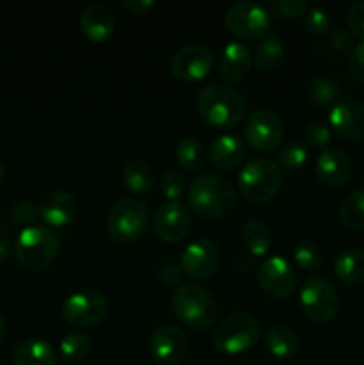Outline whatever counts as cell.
<instances>
[{"label":"cell","mask_w":364,"mask_h":365,"mask_svg":"<svg viewBox=\"0 0 364 365\" xmlns=\"http://www.w3.org/2000/svg\"><path fill=\"white\" fill-rule=\"evenodd\" d=\"M188 202L203 220H221L234 212L238 195L227 178L203 173L198 175L189 185Z\"/></svg>","instance_id":"obj_1"},{"label":"cell","mask_w":364,"mask_h":365,"mask_svg":"<svg viewBox=\"0 0 364 365\" xmlns=\"http://www.w3.org/2000/svg\"><path fill=\"white\" fill-rule=\"evenodd\" d=\"M196 110L203 121L216 128H228L239 123L246 110V100L234 86L211 82L196 96Z\"/></svg>","instance_id":"obj_2"},{"label":"cell","mask_w":364,"mask_h":365,"mask_svg":"<svg viewBox=\"0 0 364 365\" xmlns=\"http://www.w3.org/2000/svg\"><path fill=\"white\" fill-rule=\"evenodd\" d=\"M171 310L178 321L193 330H207L218 317V305L207 289L196 284H182L171 294Z\"/></svg>","instance_id":"obj_3"},{"label":"cell","mask_w":364,"mask_h":365,"mask_svg":"<svg viewBox=\"0 0 364 365\" xmlns=\"http://www.w3.org/2000/svg\"><path fill=\"white\" fill-rule=\"evenodd\" d=\"M61 242L56 232L46 225L24 228L14 245V257L27 271H43L56 260Z\"/></svg>","instance_id":"obj_4"},{"label":"cell","mask_w":364,"mask_h":365,"mask_svg":"<svg viewBox=\"0 0 364 365\" xmlns=\"http://www.w3.org/2000/svg\"><path fill=\"white\" fill-rule=\"evenodd\" d=\"M282 170L268 157H256L241 168L238 175L239 191L253 203L270 202L282 187Z\"/></svg>","instance_id":"obj_5"},{"label":"cell","mask_w":364,"mask_h":365,"mask_svg":"<svg viewBox=\"0 0 364 365\" xmlns=\"http://www.w3.org/2000/svg\"><path fill=\"white\" fill-rule=\"evenodd\" d=\"M150 225V210L141 200L121 198L111 209L107 230L118 245H134L145 235Z\"/></svg>","instance_id":"obj_6"},{"label":"cell","mask_w":364,"mask_h":365,"mask_svg":"<svg viewBox=\"0 0 364 365\" xmlns=\"http://www.w3.org/2000/svg\"><path fill=\"white\" fill-rule=\"evenodd\" d=\"M259 323L246 312H234L225 317L214 331V348L225 355H239L257 342Z\"/></svg>","instance_id":"obj_7"},{"label":"cell","mask_w":364,"mask_h":365,"mask_svg":"<svg viewBox=\"0 0 364 365\" xmlns=\"http://www.w3.org/2000/svg\"><path fill=\"white\" fill-rule=\"evenodd\" d=\"M300 305L309 319L316 323H328L338 314V291L327 278L310 277L300 289Z\"/></svg>","instance_id":"obj_8"},{"label":"cell","mask_w":364,"mask_h":365,"mask_svg":"<svg viewBox=\"0 0 364 365\" xmlns=\"http://www.w3.org/2000/svg\"><path fill=\"white\" fill-rule=\"evenodd\" d=\"M225 24L228 31L243 39L266 38L271 27V18L268 9L257 2L243 0L228 7L225 14Z\"/></svg>","instance_id":"obj_9"},{"label":"cell","mask_w":364,"mask_h":365,"mask_svg":"<svg viewBox=\"0 0 364 365\" xmlns=\"http://www.w3.org/2000/svg\"><path fill=\"white\" fill-rule=\"evenodd\" d=\"M245 141L259 152H271L278 148L284 139V123L282 118L275 110L270 109H257L246 118L245 128Z\"/></svg>","instance_id":"obj_10"},{"label":"cell","mask_w":364,"mask_h":365,"mask_svg":"<svg viewBox=\"0 0 364 365\" xmlns=\"http://www.w3.org/2000/svg\"><path fill=\"white\" fill-rule=\"evenodd\" d=\"M107 312V302L100 292L84 289L68 296L63 303V317L77 328H88L100 323Z\"/></svg>","instance_id":"obj_11"},{"label":"cell","mask_w":364,"mask_h":365,"mask_svg":"<svg viewBox=\"0 0 364 365\" xmlns=\"http://www.w3.org/2000/svg\"><path fill=\"white\" fill-rule=\"evenodd\" d=\"M214 64L213 50L202 43H188L171 57V73L184 82H196L211 73Z\"/></svg>","instance_id":"obj_12"},{"label":"cell","mask_w":364,"mask_h":365,"mask_svg":"<svg viewBox=\"0 0 364 365\" xmlns=\"http://www.w3.org/2000/svg\"><path fill=\"white\" fill-rule=\"evenodd\" d=\"M261 289L270 296L271 299L284 302L293 296L296 289V273L291 264L282 257L275 255L264 260L257 273Z\"/></svg>","instance_id":"obj_13"},{"label":"cell","mask_w":364,"mask_h":365,"mask_svg":"<svg viewBox=\"0 0 364 365\" xmlns=\"http://www.w3.org/2000/svg\"><path fill=\"white\" fill-rule=\"evenodd\" d=\"M220 248L211 239H198L189 242L181 255V269L193 280H207L220 266Z\"/></svg>","instance_id":"obj_14"},{"label":"cell","mask_w":364,"mask_h":365,"mask_svg":"<svg viewBox=\"0 0 364 365\" xmlns=\"http://www.w3.org/2000/svg\"><path fill=\"white\" fill-rule=\"evenodd\" d=\"M191 228V214L181 202H164L153 214V232L164 242L182 241Z\"/></svg>","instance_id":"obj_15"},{"label":"cell","mask_w":364,"mask_h":365,"mask_svg":"<svg viewBox=\"0 0 364 365\" xmlns=\"http://www.w3.org/2000/svg\"><path fill=\"white\" fill-rule=\"evenodd\" d=\"M150 353L161 364L173 365L188 355V335L175 324H163L150 335Z\"/></svg>","instance_id":"obj_16"},{"label":"cell","mask_w":364,"mask_h":365,"mask_svg":"<svg viewBox=\"0 0 364 365\" xmlns=\"http://www.w3.org/2000/svg\"><path fill=\"white\" fill-rule=\"evenodd\" d=\"M328 123L335 134L350 141L364 139V102L346 98L332 106Z\"/></svg>","instance_id":"obj_17"},{"label":"cell","mask_w":364,"mask_h":365,"mask_svg":"<svg viewBox=\"0 0 364 365\" xmlns=\"http://www.w3.org/2000/svg\"><path fill=\"white\" fill-rule=\"evenodd\" d=\"M79 212V202L71 192L54 191L39 203V216L46 227L59 228L71 223Z\"/></svg>","instance_id":"obj_18"},{"label":"cell","mask_w":364,"mask_h":365,"mask_svg":"<svg viewBox=\"0 0 364 365\" xmlns=\"http://www.w3.org/2000/svg\"><path fill=\"white\" fill-rule=\"evenodd\" d=\"M316 175L321 184L328 187H341L352 175V159L343 150H323L316 160Z\"/></svg>","instance_id":"obj_19"},{"label":"cell","mask_w":364,"mask_h":365,"mask_svg":"<svg viewBox=\"0 0 364 365\" xmlns=\"http://www.w3.org/2000/svg\"><path fill=\"white\" fill-rule=\"evenodd\" d=\"M350 91H352V82L345 77L314 75L307 82V98L316 106H335L348 98Z\"/></svg>","instance_id":"obj_20"},{"label":"cell","mask_w":364,"mask_h":365,"mask_svg":"<svg viewBox=\"0 0 364 365\" xmlns=\"http://www.w3.org/2000/svg\"><path fill=\"white\" fill-rule=\"evenodd\" d=\"M114 14L106 4L93 2L82 9L81 29L86 38L93 43H102L111 38L114 32Z\"/></svg>","instance_id":"obj_21"},{"label":"cell","mask_w":364,"mask_h":365,"mask_svg":"<svg viewBox=\"0 0 364 365\" xmlns=\"http://www.w3.org/2000/svg\"><path fill=\"white\" fill-rule=\"evenodd\" d=\"M253 64L252 52L239 41H231L220 56V73L227 82H239L250 73Z\"/></svg>","instance_id":"obj_22"},{"label":"cell","mask_w":364,"mask_h":365,"mask_svg":"<svg viewBox=\"0 0 364 365\" xmlns=\"http://www.w3.org/2000/svg\"><path fill=\"white\" fill-rule=\"evenodd\" d=\"M211 163L223 171H232L239 168L245 159V145L241 139L234 134L218 135L211 145Z\"/></svg>","instance_id":"obj_23"},{"label":"cell","mask_w":364,"mask_h":365,"mask_svg":"<svg viewBox=\"0 0 364 365\" xmlns=\"http://www.w3.org/2000/svg\"><path fill=\"white\" fill-rule=\"evenodd\" d=\"M56 351L45 339H27L13 351L14 365H56Z\"/></svg>","instance_id":"obj_24"},{"label":"cell","mask_w":364,"mask_h":365,"mask_svg":"<svg viewBox=\"0 0 364 365\" xmlns=\"http://www.w3.org/2000/svg\"><path fill=\"white\" fill-rule=\"evenodd\" d=\"M335 274L346 285L364 284V250L352 248L339 253L334 262Z\"/></svg>","instance_id":"obj_25"},{"label":"cell","mask_w":364,"mask_h":365,"mask_svg":"<svg viewBox=\"0 0 364 365\" xmlns=\"http://www.w3.org/2000/svg\"><path fill=\"white\" fill-rule=\"evenodd\" d=\"M266 349L277 359H289L298 351V335L285 324H273L264 335Z\"/></svg>","instance_id":"obj_26"},{"label":"cell","mask_w":364,"mask_h":365,"mask_svg":"<svg viewBox=\"0 0 364 365\" xmlns=\"http://www.w3.org/2000/svg\"><path fill=\"white\" fill-rule=\"evenodd\" d=\"M121 178H123L128 191L136 192V195L150 192L153 187V182H156L153 170L141 159L128 160L123 166V171H121Z\"/></svg>","instance_id":"obj_27"},{"label":"cell","mask_w":364,"mask_h":365,"mask_svg":"<svg viewBox=\"0 0 364 365\" xmlns=\"http://www.w3.org/2000/svg\"><path fill=\"white\" fill-rule=\"evenodd\" d=\"M175 155H177L178 164L188 171H200L206 166L207 159H209V153H207L203 143L198 138H193V135L182 138L178 141L177 148H175Z\"/></svg>","instance_id":"obj_28"},{"label":"cell","mask_w":364,"mask_h":365,"mask_svg":"<svg viewBox=\"0 0 364 365\" xmlns=\"http://www.w3.org/2000/svg\"><path fill=\"white\" fill-rule=\"evenodd\" d=\"M241 242L253 257L266 255L271 246L270 227L259 220L248 221L241 230Z\"/></svg>","instance_id":"obj_29"},{"label":"cell","mask_w":364,"mask_h":365,"mask_svg":"<svg viewBox=\"0 0 364 365\" xmlns=\"http://www.w3.org/2000/svg\"><path fill=\"white\" fill-rule=\"evenodd\" d=\"M284 57V43L277 36H266L261 39L253 52V64L261 71H271L280 64Z\"/></svg>","instance_id":"obj_30"},{"label":"cell","mask_w":364,"mask_h":365,"mask_svg":"<svg viewBox=\"0 0 364 365\" xmlns=\"http://www.w3.org/2000/svg\"><path fill=\"white\" fill-rule=\"evenodd\" d=\"M339 217L352 230H364V187L355 189L343 200Z\"/></svg>","instance_id":"obj_31"},{"label":"cell","mask_w":364,"mask_h":365,"mask_svg":"<svg viewBox=\"0 0 364 365\" xmlns=\"http://www.w3.org/2000/svg\"><path fill=\"white\" fill-rule=\"evenodd\" d=\"M61 355L68 362H79V360L86 359L91 351V339L82 331H74L68 334L66 337L61 341L59 344Z\"/></svg>","instance_id":"obj_32"},{"label":"cell","mask_w":364,"mask_h":365,"mask_svg":"<svg viewBox=\"0 0 364 365\" xmlns=\"http://www.w3.org/2000/svg\"><path fill=\"white\" fill-rule=\"evenodd\" d=\"M307 163V148L300 141H289L278 148L277 164L285 171H298Z\"/></svg>","instance_id":"obj_33"},{"label":"cell","mask_w":364,"mask_h":365,"mask_svg":"<svg viewBox=\"0 0 364 365\" xmlns=\"http://www.w3.org/2000/svg\"><path fill=\"white\" fill-rule=\"evenodd\" d=\"M293 259H295L296 266L302 267V269L305 271H310V273L320 269L321 264H323L321 250L310 241L298 242V245L295 246V250H293Z\"/></svg>","instance_id":"obj_34"},{"label":"cell","mask_w":364,"mask_h":365,"mask_svg":"<svg viewBox=\"0 0 364 365\" xmlns=\"http://www.w3.org/2000/svg\"><path fill=\"white\" fill-rule=\"evenodd\" d=\"M186 187L184 175L177 170H168L161 180V192L164 195L166 202H177L182 196Z\"/></svg>","instance_id":"obj_35"},{"label":"cell","mask_w":364,"mask_h":365,"mask_svg":"<svg viewBox=\"0 0 364 365\" xmlns=\"http://www.w3.org/2000/svg\"><path fill=\"white\" fill-rule=\"evenodd\" d=\"M303 138H305L307 145L313 148H325L330 143V128L320 121H313L303 130Z\"/></svg>","instance_id":"obj_36"},{"label":"cell","mask_w":364,"mask_h":365,"mask_svg":"<svg viewBox=\"0 0 364 365\" xmlns=\"http://www.w3.org/2000/svg\"><path fill=\"white\" fill-rule=\"evenodd\" d=\"M268 7L275 14L284 18L302 16V14H305L309 11V4L305 0H278V2H271Z\"/></svg>","instance_id":"obj_37"},{"label":"cell","mask_w":364,"mask_h":365,"mask_svg":"<svg viewBox=\"0 0 364 365\" xmlns=\"http://www.w3.org/2000/svg\"><path fill=\"white\" fill-rule=\"evenodd\" d=\"M346 24L352 29L353 34H357L360 41H364V0L350 4L346 11Z\"/></svg>","instance_id":"obj_38"},{"label":"cell","mask_w":364,"mask_h":365,"mask_svg":"<svg viewBox=\"0 0 364 365\" xmlns=\"http://www.w3.org/2000/svg\"><path fill=\"white\" fill-rule=\"evenodd\" d=\"M305 27L313 34H325L328 31V27H330L328 14L323 9L313 7V9L305 13Z\"/></svg>","instance_id":"obj_39"},{"label":"cell","mask_w":364,"mask_h":365,"mask_svg":"<svg viewBox=\"0 0 364 365\" xmlns=\"http://www.w3.org/2000/svg\"><path fill=\"white\" fill-rule=\"evenodd\" d=\"M39 216V207L34 205L31 200H21L13 207V220L20 225H29Z\"/></svg>","instance_id":"obj_40"},{"label":"cell","mask_w":364,"mask_h":365,"mask_svg":"<svg viewBox=\"0 0 364 365\" xmlns=\"http://www.w3.org/2000/svg\"><path fill=\"white\" fill-rule=\"evenodd\" d=\"M348 68L352 77L360 84H364V41L355 43V46L350 52Z\"/></svg>","instance_id":"obj_41"},{"label":"cell","mask_w":364,"mask_h":365,"mask_svg":"<svg viewBox=\"0 0 364 365\" xmlns=\"http://www.w3.org/2000/svg\"><path fill=\"white\" fill-rule=\"evenodd\" d=\"M332 45L335 46L338 50H341V52H352V48L355 46V43H353V36L352 32H348L346 29H335L334 32H332Z\"/></svg>","instance_id":"obj_42"},{"label":"cell","mask_w":364,"mask_h":365,"mask_svg":"<svg viewBox=\"0 0 364 365\" xmlns=\"http://www.w3.org/2000/svg\"><path fill=\"white\" fill-rule=\"evenodd\" d=\"M153 0H121V7L132 14H143L153 7Z\"/></svg>","instance_id":"obj_43"},{"label":"cell","mask_w":364,"mask_h":365,"mask_svg":"<svg viewBox=\"0 0 364 365\" xmlns=\"http://www.w3.org/2000/svg\"><path fill=\"white\" fill-rule=\"evenodd\" d=\"M13 253H14V248L11 239L6 237V235H0V264L7 262Z\"/></svg>","instance_id":"obj_44"},{"label":"cell","mask_w":364,"mask_h":365,"mask_svg":"<svg viewBox=\"0 0 364 365\" xmlns=\"http://www.w3.org/2000/svg\"><path fill=\"white\" fill-rule=\"evenodd\" d=\"M4 335H6V321H4V317L0 316V342H2Z\"/></svg>","instance_id":"obj_45"},{"label":"cell","mask_w":364,"mask_h":365,"mask_svg":"<svg viewBox=\"0 0 364 365\" xmlns=\"http://www.w3.org/2000/svg\"><path fill=\"white\" fill-rule=\"evenodd\" d=\"M4 164H2V160H0V185H2V182H4Z\"/></svg>","instance_id":"obj_46"}]
</instances>
